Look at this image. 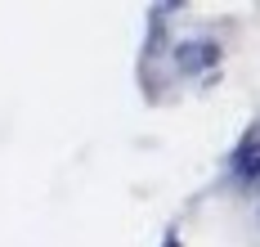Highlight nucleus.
I'll use <instances>...</instances> for the list:
<instances>
[{"instance_id":"obj_1","label":"nucleus","mask_w":260,"mask_h":247,"mask_svg":"<svg viewBox=\"0 0 260 247\" xmlns=\"http://www.w3.org/2000/svg\"><path fill=\"white\" fill-rule=\"evenodd\" d=\"M238 175H260V144H242V153H238Z\"/></svg>"}]
</instances>
